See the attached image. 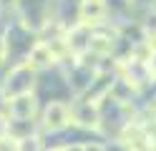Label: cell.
Segmentation results:
<instances>
[{
	"mask_svg": "<svg viewBox=\"0 0 156 151\" xmlns=\"http://www.w3.org/2000/svg\"><path fill=\"white\" fill-rule=\"evenodd\" d=\"M8 134H10V116L0 113V138H5Z\"/></svg>",
	"mask_w": 156,
	"mask_h": 151,
	"instance_id": "obj_9",
	"label": "cell"
},
{
	"mask_svg": "<svg viewBox=\"0 0 156 151\" xmlns=\"http://www.w3.org/2000/svg\"><path fill=\"white\" fill-rule=\"evenodd\" d=\"M35 108H38L35 93H23V96L8 98V111H5V113L10 116L13 121H33Z\"/></svg>",
	"mask_w": 156,
	"mask_h": 151,
	"instance_id": "obj_5",
	"label": "cell"
},
{
	"mask_svg": "<svg viewBox=\"0 0 156 151\" xmlns=\"http://www.w3.org/2000/svg\"><path fill=\"white\" fill-rule=\"evenodd\" d=\"M68 124H73V118H71V106H68L66 101H51V103L43 108L41 126L45 131H61Z\"/></svg>",
	"mask_w": 156,
	"mask_h": 151,
	"instance_id": "obj_3",
	"label": "cell"
},
{
	"mask_svg": "<svg viewBox=\"0 0 156 151\" xmlns=\"http://www.w3.org/2000/svg\"><path fill=\"white\" fill-rule=\"evenodd\" d=\"M154 35H156V33H154Z\"/></svg>",
	"mask_w": 156,
	"mask_h": 151,
	"instance_id": "obj_15",
	"label": "cell"
},
{
	"mask_svg": "<svg viewBox=\"0 0 156 151\" xmlns=\"http://www.w3.org/2000/svg\"><path fill=\"white\" fill-rule=\"evenodd\" d=\"M25 63H30L38 73H43V70H51V68H55L58 66V60H55V56L51 53V48H48L43 40H38V43L33 45V50L28 53V60Z\"/></svg>",
	"mask_w": 156,
	"mask_h": 151,
	"instance_id": "obj_7",
	"label": "cell"
},
{
	"mask_svg": "<svg viewBox=\"0 0 156 151\" xmlns=\"http://www.w3.org/2000/svg\"><path fill=\"white\" fill-rule=\"evenodd\" d=\"M71 118L81 128H98L101 126V106L88 98H78L71 103Z\"/></svg>",
	"mask_w": 156,
	"mask_h": 151,
	"instance_id": "obj_2",
	"label": "cell"
},
{
	"mask_svg": "<svg viewBox=\"0 0 156 151\" xmlns=\"http://www.w3.org/2000/svg\"><path fill=\"white\" fill-rule=\"evenodd\" d=\"M0 151H20V138L8 134L5 138H0Z\"/></svg>",
	"mask_w": 156,
	"mask_h": 151,
	"instance_id": "obj_8",
	"label": "cell"
},
{
	"mask_svg": "<svg viewBox=\"0 0 156 151\" xmlns=\"http://www.w3.org/2000/svg\"><path fill=\"white\" fill-rule=\"evenodd\" d=\"M146 68H149V76H151V81H156V50L151 53V58H149V63H146Z\"/></svg>",
	"mask_w": 156,
	"mask_h": 151,
	"instance_id": "obj_10",
	"label": "cell"
},
{
	"mask_svg": "<svg viewBox=\"0 0 156 151\" xmlns=\"http://www.w3.org/2000/svg\"><path fill=\"white\" fill-rule=\"evenodd\" d=\"M35 78H38V70L30 63H15L8 76L3 81V88L8 98H15V96H23V93H33V86H35Z\"/></svg>",
	"mask_w": 156,
	"mask_h": 151,
	"instance_id": "obj_1",
	"label": "cell"
},
{
	"mask_svg": "<svg viewBox=\"0 0 156 151\" xmlns=\"http://www.w3.org/2000/svg\"><path fill=\"white\" fill-rule=\"evenodd\" d=\"M91 38H93V28L91 25H83V23H76L66 30V40H68V48L76 58H83L86 53L91 50Z\"/></svg>",
	"mask_w": 156,
	"mask_h": 151,
	"instance_id": "obj_4",
	"label": "cell"
},
{
	"mask_svg": "<svg viewBox=\"0 0 156 151\" xmlns=\"http://www.w3.org/2000/svg\"><path fill=\"white\" fill-rule=\"evenodd\" d=\"M108 18L106 10V0H81V10H78V23L98 28L103 25V20Z\"/></svg>",
	"mask_w": 156,
	"mask_h": 151,
	"instance_id": "obj_6",
	"label": "cell"
},
{
	"mask_svg": "<svg viewBox=\"0 0 156 151\" xmlns=\"http://www.w3.org/2000/svg\"><path fill=\"white\" fill-rule=\"evenodd\" d=\"M83 149H86V151H106L103 144H83Z\"/></svg>",
	"mask_w": 156,
	"mask_h": 151,
	"instance_id": "obj_11",
	"label": "cell"
},
{
	"mask_svg": "<svg viewBox=\"0 0 156 151\" xmlns=\"http://www.w3.org/2000/svg\"><path fill=\"white\" fill-rule=\"evenodd\" d=\"M154 108H156V103H154Z\"/></svg>",
	"mask_w": 156,
	"mask_h": 151,
	"instance_id": "obj_14",
	"label": "cell"
},
{
	"mask_svg": "<svg viewBox=\"0 0 156 151\" xmlns=\"http://www.w3.org/2000/svg\"><path fill=\"white\" fill-rule=\"evenodd\" d=\"M66 151H86L83 144H73V146H66Z\"/></svg>",
	"mask_w": 156,
	"mask_h": 151,
	"instance_id": "obj_12",
	"label": "cell"
},
{
	"mask_svg": "<svg viewBox=\"0 0 156 151\" xmlns=\"http://www.w3.org/2000/svg\"><path fill=\"white\" fill-rule=\"evenodd\" d=\"M149 10H151V15H156V0L151 3V8H149Z\"/></svg>",
	"mask_w": 156,
	"mask_h": 151,
	"instance_id": "obj_13",
	"label": "cell"
}]
</instances>
